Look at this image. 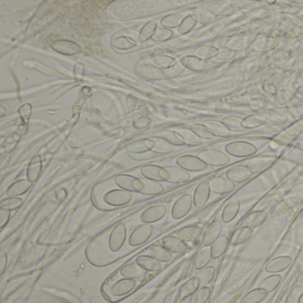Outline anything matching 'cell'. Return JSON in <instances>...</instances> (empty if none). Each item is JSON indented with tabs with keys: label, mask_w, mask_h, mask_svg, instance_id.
<instances>
[{
	"label": "cell",
	"mask_w": 303,
	"mask_h": 303,
	"mask_svg": "<svg viewBox=\"0 0 303 303\" xmlns=\"http://www.w3.org/2000/svg\"><path fill=\"white\" fill-rule=\"evenodd\" d=\"M127 227L124 223H119L110 232L109 236V247L111 252H118L122 248L127 240Z\"/></svg>",
	"instance_id": "1"
},
{
	"label": "cell",
	"mask_w": 303,
	"mask_h": 303,
	"mask_svg": "<svg viewBox=\"0 0 303 303\" xmlns=\"http://www.w3.org/2000/svg\"><path fill=\"white\" fill-rule=\"evenodd\" d=\"M199 159L207 166L213 167H222L230 162V159L226 154L216 149L204 150L199 155Z\"/></svg>",
	"instance_id": "2"
},
{
	"label": "cell",
	"mask_w": 303,
	"mask_h": 303,
	"mask_svg": "<svg viewBox=\"0 0 303 303\" xmlns=\"http://www.w3.org/2000/svg\"><path fill=\"white\" fill-rule=\"evenodd\" d=\"M105 203L112 206H122L130 203L133 199L131 192L124 190H113L107 192L103 197Z\"/></svg>",
	"instance_id": "3"
},
{
	"label": "cell",
	"mask_w": 303,
	"mask_h": 303,
	"mask_svg": "<svg viewBox=\"0 0 303 303\" xmlns=\"http://www.w3.org/2000/svg\"><path fill=\"white\" fill-rule=\"evenodd\" d=\"M176 164L179 168H182L185 171L190 172H200L205 170L207 168V165L203 162L201 159L191 156V155H185L178 158Z\"/></svg>",
	"instance_id": "4"
},
{
	"label": "cell",
	"mask_w": 303,
	"mask_h": 303,
	"mask_svg": "<svg viewBox=\"0 0 303 303\" xmlns=\"http://www.w3.org/2000/svg\"><path fill=\"white\" fill-rule=\"evenodd\" d=\"M136 192L140 194L153 195L161 194L164 191V186L159 181H152L147 178L137 179L135 182Z\"/></svg>",
	"instance_id": "5"
},
{
	"label": "cell",
	"mask_w": 303,
	"mask_h": 303,
	"mask_svg": "<svg viewBox=\"0 0 303 303\" xmlns=\"http://www.w3.org/2000/svg\"><path fill=\"white\" fill-rule=\"evenodd\" d=\"M226 151L229 154L235 156V157H249L254 155L257 149L254 145L244 142V141H235L231 142L226 146Z\"/></svg>",
	"instance_id": "6"
},
{
	"label": "cell",
	"mask_w": 303,
	"mask_h": 303,
	"mask_svg": "<svg viewBox=\"0 0 303 303\" xmlns=\"http://www.w3.org/2000/svg\"><path fill=\"white\" fill-rule=\"evenodd\" d=\"M152 232H153V227L150 224H142L137 227L130 235L129 244L131 246H138L144 244L150 238Z\"/></svg>",
	"instance_id": "7"
},
{
	"label": "cell",
	"mask_w": 303,
	"mask_h": 303,
	"mask_svg": "<svg viewBox=\"0 0 303 303\" xmlns=\"http://www.w3.org/2000/svg\"><path fill=\"white\" fill-rule=\"evenodd\" d=\"M167 212H168L167 207L161 204L150 206L144 210L140 214V222L143 224H151L159 222L166 216Z\"/></svg>",
	"instance_id": "8"
},
{
	"label": "cell",
	"mask_w": 303,
	"mask_h": 303,
	"mask_svg": "<svg viewBox=\"0 0 303 303\" xmlns=\"http://www.w3.org/2000/svg\"><path fill=\"white\" fill-rule=\"evenodd\" d=\"M193 204V199L190 195H184L177 200L172 208V217L174 220H180L185 217L190 213Z\"/></svg>",
	"instance_id": "9"
},
{
	"label": "cell",
	"mask_w": 303,
	"mask_h": 303,
	"mask_svg": "<svg viewBox=\"0 0 303 303\" xmlns=\"http://www.w3.org/2000/svg\"><path fill=\"white\" fill-rule=\"evenodd\" d=\"M164 181H168L171 183H181L190 180V175L189 172L183 170L182 168L176 167H168L164 168L163 172Z\"/></svg>",
	"instance_id": "10"
},
{
	"label": "cell",
	"mask_w": 303,
	"mask_h": 303,
	"mask_svg": "<svg viewBox=\"0 0 303 303\" xmlns=\"http://www.w3.org/2000/svg\"><path fill=\"white\" fill-rule=\"evenodd\" d=\"M293 263V258L290 256L283 255L276 258L272 259L265 266V270L268 273L276 274L279 272L285 271Z\"/></svg>",
	"instance_id": "11"
},
{
	"label": "cell",
	"mask_w": 303,
	"mask_h": 303,
	"mask_svg": "<svg viewBox=\"0 0 303 303\" xmlns=\"http://www.w3.org/2000/svg\"><path fill=\"white\" fill-rule=\"evenodd\" d=\"M51 47L55 50V52L62 55H75L81 52L80 46L70 40L54 41Z\"/></svg>",
	"instance_id": "12"
},
{
	"label": "cell",
	"mask_w": 303,
	"mask_h": 303,
	"mask_svg": "<svg viewBox=\"0 0 303 303\" xmlns=\"http://www.w3.org/2000/svg\"><path fill=\"white\" fill-rule=\"evenodd\" d=\"M162 242L164 246L168 248L172 254H183L189 250V246L186 242L178 238L177 236H168L164 237Z\"/></svg>",
	"instance_id": "13"
},
{
	"label": "cell",
	"mask_w": 303,
	"mask_h": 303,
	"mask_svg": "<svg viewBox=\"0 0 303 303\" xmlns=\"http://www.w3.org/2000/svg\"><path fill=\"white\" fill-rule=\"evenodd\" d=\"M211 193V188L208 181H203L195 190L193 204L197 208L202 207L207 201Z\"/></svg>",
	"instance_id": "14"
},
{
	"label": "cell",
	"mask_w": 303,
	"mask_h": 303,
	"mask_svg": "<svg viewBox=\"0 0 303 303\" xmlns=\"http://www.w3.org/2000/svg\"><path fill=\"white\" fill-rule=\"evenodd\" d=\"M222 225L221 222H213L204 231L202 243L204 247H210L221 236Z\"/></svg>",
	"instance_id": "15"
},
{
	"label": "cell",
	"mask_w": 303,
	"mask_h": 303,
	"mask_svg": "<svg viewBox=\"0 0 303 303\" xmlns=\"http://www.w3.org/2000/svg\"><path fill=\"white\" fill-rule=\"evenodd\" d=\"M268 213L263 210H257L254 211L252 213H249L246 217L244 218V221L242 222L241 227H246L253 229L261 226L264 222L267 220Z\"/></svg>",
	"instance_id": "16"
},
{
	"label": "cell",
	"mask_w": 303,
	"mask_h": 303,
	"mask_svg": "<svg viewBox=\"0 0 303 303\" xmlns=\"http://www.w3.org/2000/svg\"><path fill=\"white\" fill-rule=\"evenodd\" d=\"M32 185L33 182L28 179L19 180L9 186L6 190V195L9 198H19V196H23L29 191Z\"/></svg>",
	"instance_id": "17"
},
{
	"label": "cell",
	"mask_w": 303,
	"mask_h": 303,
	"mask_svg": "<svg viewBox=\"0 0 303 303\" xmlns=\"http://www.w3.org/2000/svg\"><path fill=\"white\" fill-rule=\"evenodd\" d=\"M136 72L141 77L147 79L156 80L164 77V71L160 68H157L153 64H142L136 67Z\"/></svg>",
	"instance_id": "18"
},
{
	"label": "cell",
	"mask_w": 303,
	"mask_h": 303,
	"mask_svg": "<svg viewBox=\"0 0 303 303\" xmlns=\"http://www.w3.org/2000/svg\"><path fill=\"white\" fill-rule=\"evenodd\" d=\"M154 144V140L142 139L136 140L132 142L131 144L127 147V151L130 154H143L152 150Z\"/></svg>",
	"instance_id": "19"
},
{
	"label": "cell",
	"mask_w": 303,
	"mask_h": 303,
	"mask_svg": "<svg viewBox=\"0 0 303 303\" xmlns=\"http://www.w3.org/2000/svg\"><path fill=\"white\" fill-rule=\"evenodd\" d=\"M210 188L215 193L227 194L230 193L235 189V183L229 179L225 178H217L210 181Z\"/></svg>",
	"instance_id": "20"
},
{
	"label": "cell",
	"mask_w": 303,
	"mask_h": 303,
	"mask_svg": "<svg viewBox=\"0 0 303 303\" xmlns=\"http://www.w3.org/2000/svg\"><path fill=\"white\" fill-rule=\"evenodd\" d=\"M227 178L233 182H244L248 180L252 175V172L249 170L248 168L238 166L230 169L227 172Z\"/></svg>",
	"instance_id": "21"
},
{
	"label": "cell",
	"mask_w": 303,
	"mask_h": 303,
	"mask_svg": "<svg viewBox=\"0 0 303 303\" xmlns=\"http://www.w3.org/2000/svg\"><path fill=\"white\" fill-rule=\"evenodd\" d=\"M239 199H232L225 205V207L222 211V222L224 223H230V222H232L239 213Z\"/></svg>",
	"instance_id": "22"
},
{
	"label": "cell",
	"mask_w": 303,
	"mask_h": 303,
	"mask_svg": "<svg viewBox=\"0 0 303 303\" xmlns=\"http://www.w3.org/2000/svg\"><path fill=\"white\" fill-rule=\"evenodd\" d=\"M149 253L160 263H168L172 259V254L168 248L161 244H152L149 247Z\"/></svg>",
	"instance_id": "23"
},
{
	"label": "cell",
	"mask_w": 303,
	"mask_h": 303,
	"mask_svg": "<svg viewBox=\"0 0 303 303\" xmlns=\"http://www.w3.org/2000/svg\"><path fill=\"white\" fill-rule=\"evenodd\" d=\"M202 233V230L198 226H187L182 228L176 232L178 238L184 242H192L198 239Z\"/></svg>",
	"instance_id": "24"
},
{
	"label": "cell",
	"mask_w": 303,
	"mask_h": 303,
	"mask_svg": "<svg viewBox=\"0 0 303 303\" xmlns=\"http://www.w3.org/2000/svg\"><path fill=\"white\" fill-rule=\"evenodd\" d=\"M164 168L156 165H146L140 168V173L144 178L156 181H164L163 172Z\"/></svg>",
	"instance_id": "25"
},
{
	"label": "cell",
	"mask_w": 303,
	"mask_h": 303,
	"mask_svg": "<svg viewBox=\"0 0 303 303\" xmlns=\"http://www.w3.org/2000/svg\"><path fill=\"white\" fill-rule=\"evenodd\" d=\"M41 171H42V159L40 156L36 155L32 158L28 166L27 173H26L28 180H30L32 182H35L40 175Z\"/></svg>",
	"instance_id": "26"
},
{
	"label": "cell",
	"mask_w": 303,
	"mask_h": 303,
	"mask_svg": "<svg viewBox=\"0 0 303 303\" xmlns=\"http://www.w3.org/2000/svg\"><path fill=\"white\" fill-rule=\"evenodd\" d=\"M136 263L147 271H159L161 269V263L157 259L149 255H140L136 259Z\"/></svg>",
	"instance_id": "27"
},
{
	"label": "cell",
	"mask_w": 303,
	"mask_h": 303,
	"mask_svg": "<svg viewBox=\"0 0 303 303\" xmlns=\"http://www.w3.org/2000/svg\"><path fill=\"white\" fill-rule=\"evenodd\" d=\"M138 178L130 174H119L115 178L116 184L121 189L128 192H136L135 182Z\"/></svg>",
	"instance_id": "28"
},
{
	"label": "cell",
	"mask_w": 303,
	"mask_h": 303,
	"mask_svg": "<svg viewBox=\"0 0 303 303\" xmlns=\"http://www.w3.org/2000/svg\"><path fill=\"white\" fill-rule=\"evenodd\" d=\"M212 253L210 247H204L198 252L194 259V267L197 269H203L207 267L210 261L212 260Z\"/></svg>",
	"instance_id": "29"
},
{
	"label": "cell",
	"mask_w": 303,
	"mask_h": 303,
	"mask_svg": "<svg viewBox=\"0 0 303 303\" xmlns=\"http://www.w3.org/2000/svg\"><path fill=\"white\" fill-rule=\"evenodd\" d=\"M253 235V229L241 227L235 231V233L231 236V244L232 245H241L244 244L250 239Z\"/></svg>",
	"instance_id": "30"
},
{
	"label": "cell",
	"mask_w": 303,
	"mask_h": 303,
	"mask_svg": "<svg viewBox=\"0 0 303 303\" xmlns=\"http://www.w3.org/2000/svg\"><path fill=\"white\" fill-rule=\"evenodd\" d=\"M228 246H229V239H228V237L224 236H221L210 246L211 253H212V258L216 260V259L222 257V255L226 253Z\"/></svg>",
	"instance_id": "31"
},
{
	"label": "cell",
	"mask_w": 303,
	"mask_h": 303,
	"mask_svg": "<svg viewBox=\"0 0 303 303\" xmlns=\"http://www.w3.org/2000/svg\"><path fill=\"white\" fill-rule=\"evenodd\" d=\"M274 161L271 157H261L251 160L248 163L249 170L252 172H259L269 168Z\"/></svg>",
	"instance_id": "32"
},
{
	"label": "cell",
	"mask_w": 303,
	"mask_h": 303,
	"mask_svg": "<svg viewBox=\"0 0 303 303\" xmlns=\"http://www.w3.org/2000/svg\"><path fill=\"white\" fill-rule=\"evenodd\" d=\"M181 64L184 68H189L193 71H200L206 68L207 64L203 60L195 56H185L181 61Z\"/></svg>",
	"instance_id": "33"
},
{
	"label": "cell",
	"mask_w": 303,
	"mask_h": 303,
	"mask_svg": "<svg viewBox=\"0 0 303 303\" xmlns=\"http://www.w3.org/2000/svg\"><path fill=\"white\" fill-rule=\"evenodd\" d=\"M281 279H282V276L280 275L273 274L271 276H269L266 278H264L262 281V283L260 284L259 288L263 290L267 294L271 293L277 288V286L280 284Z\"/></svg>",
	"instance_id": "34"
},
{
	"label": "cell",
	"mask_w": 303,
	"mask_h": 303,
	"mask_svg": "<svg viewBox=\"0 0 303 303\" xmlns=\"http://www.w3.org/2000/svg\"><path fill=\"white\" fill-rule=\"evenodd\" d=\"M145 269L140 267L138 263H130L121 269V274L123 276L132 278H138L141 277L145 274Z\"/></svg>",
	"instance_id": "35"
},
{
	"label": "cell",
	"mask_w": 303,
	"mask_h": 303,
	"mask_svg": "<svg viewBox=\"0 0 303 303\" xmlns=\"http://www.w3.org/2000/svg\"><path fill=\"white\" fill-rule=\"evenodd\" d=\"M215 276V268L213 266H207L201 269L197 275V279L199 280L200 286H204L208 285L211 281L213 280Z\"/></svg>",
	"instance_id": "36"
},
{
	"label": "cell",
	"mask_w": 303,
	"mask_h": 303,
	"mask_svg": "<svg viewBox=\"0 0 303 303\" xmlns=\"http://www.w3.org/2000/svg\"><path fill=\"white\" fill-rule=\"evenodd\" d=\"M268 294L263 290L257 289L250 291L244 298V303H261L267 298Z\"/></svg>",
	"instance_id": "37"
},
{
	"label": "cell",
	"mask_w": 303,
	"mask_h": 303,
	"mask_svg": "<svg viewBox=\"0 0 303 303\" xmlns=\"http://www.w3.org/2000/svg\"><path fill=\"white\" fill-rule=\"evenodd\" d=\"M161 136L164 140L172 146H182L186 144L185 140L182 138V136L176 132L165 131L161 134Z\"/></svg>",
	"instance_id": "38"
},
{
	"label": "cell",
	"mask_w": 303,
	"mask_h": 303,
	"mask_svg": "<svg viewBox=\"0 0 303 303\" xmlns=\"http://www.w3.org/2000/svg\"><path fill=\"white\" fill-rule=\"evenodd\" d=\"M135 285V281L131 280V279H123V280L118 281V283L114 285L112 293L116 295L127 294L133 289Z\"/></svg>",
	"instance_id": "39"
},
{
	"label": "cell",
	"mask_w": 303,
	"mask_h": 303,
	"mask_svg": "<svg viewBox=\"0 0 303 303\" xmlns=\"http://www.w3.org/2000/svg\"><path fill=\"white\" fill-rule=\"evenodd\" d=\"M152 64L154 66H156L157 68H160V69H163V68H169L172 67L174 63V59L168 56V55H158V56H155L154 58L152 59Z\"/></svg>",
	"instance_id": "40"
},
{
	"label": "cell",
	"mask_w": 303,
	"mask_h": 303,
	"mask_svg": "<svg viewBox=\"0 0 303 303\" xmlns=\"http://www.w3.org/2000/svg\"><path fill=\"white\" fill-rule=\"evenodd\" d=\"M211 295V289L207 286H204L198 290L196 294L190 299V303H206Z\"/></svg>",
	"instance_id": "41"
},
{
	"label": "cell",
	"mask_w": 303,
	"mask_h": 303,
	"mask_svg": "<svg viewBox=\"0 0 303 303\" xmlns=\"http://www.w3.org/2000/svg\"><path fill=\"white\" fill-rule=\"evenodd\" d=\"M190 129H191V131L194 133L196 135L199 136V138L212 139L215 135L210 128L205 127V126H203V125H199V124L192 125L191 127H190Z\"/></svg>",
	"instance_id": "42"
},
{
	"label": "cell",
	"mask_w": 303,
	"mask_h": 303,
	"mask_svg": "<svg viewBox=\"0 0 303 303\" xmlns=\"http://www.w3.org/2000/svg\"><path fill=\"white\" fill-rule=\"evenodd\" d=\"M111 45L115 48L126 50L135 46L136 44L135 42H134L129 37H127V36H118V37H116L114 40L111 41Z\"/></svg>",
	"instance_id": "43"
},
{
	"label": "cell",
	"mask_w": 303,
	"mask_h": 303,
	"mask_svg": "<svg viewBox=\"0 0 303 303\" xmlns=\"http://www.w3.org/2000/svg\"><path fill=\"white\" fill-rule=\"evenodd\" d=\"M23 200L20 198H9L3 199L1 201V208L8 209L10 211H14L20 208L23 204Z\"/></svg>",
	"instance_id": "44"
},
{
	"label": "cell",
	"mask_w": 303,
	"mask_h": 303,
	"mask_svg": "<svg viewBox=\"0 0 303 303\" xmlns=\"http://www.w3.org/2000/svg\"><path fill=\"white\" fill-rule=\"evenodd\" d=\"M157 26H158L157 23L154 21H150L149 23H146L142 29L140 30V37L145 41L148 40L150 37H152L156 31L158 30Z\"/></svg>",
	"instance_id": "45"
},
{
	"label": "cell",
	"mask_w": 303,
	"mask_h": 303,
	"mask_svg": "<svg viewBox=\"0 0 303 303\" xmlns=\"http://www.w3.org/2000/svg\"><path fill=\"white\" fill-rule=\"evenodd\" d=\"M199 286V282L197 277L192 278L190 280L188 281L186 283L185 285L182 286L181 288V295L183 297H187V296H190L192 294H194L195 292L198 290Z\"/></svg>",
	"instance_id": "46"
},
{
	"label": "cell",
	"mask_w": 303,
	"mask_h": 303,
	"mask_svg": "<svg viewBox=\"0 0 303 303\" xmlns=\"http://www.w3.org/2000/svg\"><path fill=\"white\" fill-rule=\"evenodd\" d=\"M154 147H153V151L156 153H169L172 151L173 147L172 145L169 144L168 141L161 139H156L154 140Z\"/></svg>",
	"instance_id": "47"
},
{
	"label": "cell",
	"mask_w": 303,
	"mask_h": 303,
	"mask_svg": "<svg viewBox=\"0 0 303 303\" xmlns=\"http://www.w3.org/2000/svg\"><path fill=\"white\" fill-rule=\"evenodd\" d=\"M181 17L178 16L177 14H169L168 16L164 17L161 21V24L164 27L169 29V28H176L181 25Z\"/></svg>",
	"instance_id": "48"
},
{
	"label": "cell",
	"mask_w": 303,
	"mask_h": 303,
	"mask_svg": "<svg viewBox=\"0 0 303 303\" xmlns=\"http://www.w3.org/2000/svg\"><path fill=\"white\" fill-rule=\"evenodd\" d=\"M32 106L30 103H25L19 108L18 112L20 114L21 119H22V123H23V125H21V126H25V127H28L30 118L32 116Z\"/></svg>",
	"instance_id": "49"
},
{
	"label": "cell",
	"mask_w": 303,
	"mask_h": 303,
	"mask_svg": "<svg viewBox=\"0 0 303 303\" xmlns=\"http://www.w3.org/2000/svg\"><path fill=\"white\" fill-rule=\"evenodd\" d=\"M172 32L171 30L167 28H159L155 32L152 38L156 41H167L170 37H172Z\"/></svg>",
	"instance_id": "50"
},
{
	"label": "cell",
	"mask_w": 303,
	"mask_h": 303,
	"mask_svg": "<svg viewBox=\"0 0 303 303\" xmlns=\"http://www.w3.org/2000/svg\"><path fill=\"white\" fill-rule=\"evenodd\" d=\"M180 135L182 136V138L185 140V143L189 145H199L201 144V140L199 136L196 135L192 132L182 131L180 133Z\"/></svg>",
	"instance_id": "51"
},
{
	"label": "cell",
	"mask_w": 303,
	"mask_h": 303,
	"mask_svg": "<svg viewBox=\"0 0 303 303\" xmlns=\"http://www.w3.org/2000/svg\"><path fill=\"white\" fill-rule=\"evenodd\" d=\"M196 24V19L192 16H187L182 22L181 25L179 26V33L185 34L187 32H190L192 28L194 27Z\"/></svg>",
	"instance_id": "52"
},
{
	"label": "cell",
	"mask_w": 303,
	"mask_h": 303,
	"mask_svg": "<svg viewBox=\"0 0 303 303\" xmlns=\"http://www.w3.org/2000/svg\"><path fill=\"white\" fill-rule=\"evenodd\" d=\"M217 52V50L213 48V46H204L199 49L197 50L196 55H198L200 58H210L213 56L214 54Z\"/></svg>",
	"instance_id": "53"
},
{
	"label": "cell",
	"mask_w": 303,
	"mask_h": 303,
	"mask_svg": "<svg viewBox=\"0 0 303 303\" xmlns=\"http://www.w3.org/2000/svg\"><path fill=\"white\" fill-rule=\"evenodd\" d=\"M11 218V211L8 209H0V229H4L5 225L9 222Z\"/></svg>",
	"instance_id": "54"
},
{
	"label": "cell",
	"mask_w": 303,
	"mask_h": 303,
	"mask_svg": "<svg viewBox=\"0 0 303 303\" xmlns=\"http://www.w3.org/2000/svg\"><path fill=\"white\" fill-rule=\"evenodd\" d=\"M184 68V66L181 64H174L172 65L171 68L168 69V75L170 77H175L177 75H179L180 73L182 72Z\"/></svg>",
	"instance_id": "55"
},
{
	"label": "cell",
	"mask_w": 303,
	"mask_h": 303,
	"mask_svg": "<svg viewBox=\"0 0 303 303\" xmlns=\"http://www.w3.org/2000/svg\"><path fill=\"white\" fill-rule=\"evenodd\" d=\"M6 264H7V254L5 253V251L2 250L0 252V269L2 273L5 270Z\"/></svg>",
	"instance_id": "56"
},
{
	"label": "cell",
	"mask_w": 303,
	"mask_h": 303,
	"mask_svg": "<svg viewBox=\"0 0 303 303\" xmlns=\"http://www.w3.org/2000/svg\"><path fill=\"white\" fill-rule=\"evenodd\" d=\"M149 119L146 117H140L136 120L135 122L134 123L135 127L137 128H141V127H147V125H149Z\"/></svg>",
	"instance_id": "57"
},
{
	"label": "cell",
	"mask_w": 303,
	"mask_h": 303,
	"mask_svg": "<svg viewBox=\"0 0 303 303\" xmlns=\"http://www.w3.org/2000/svg\"><path fill=\"white\" fill-rule=\"evenodd\" d=\"M127 108H128L130 111H133L134 109H135L137 101H136L135 98L134 96H131V95L127 96Z\"/></svg>",
	"instance_id": "58"
},
{
	"label": "cell",
	"mask_w": 303,
	"mask_h": 303,
	"mask_svg": "<svg viewBox=\"0 0 303 303\" xmlns=\"http://www.w3.org/2000/svg\"><path fill=\"white\" fill-rule=\"evenodd\" d=\"M74 73H75V77H76L77 79H81L82 77H83V74H84V66L82 64H77L75 66Z\"/></svg>",
	"instance_id": "59"
},
{
	"label": "cell",
	"mask_w": 303,
	"mask_h": 303,
	"mask_svg": "<svg viewBox=\"0 0 303 303\" xmlns=\"http://www.w3.org/2000/svg\"><path fill=\"white\" fill-rule=\"evenodd\" d=\"M287 303H300V302H299V297H297V296H293V297H291Z\"/></svg>",
	"instance_id": "60"
},
{
	"label": "cell",
	"mask_w": 303,
	"mask_h": 303,
	"mask_svg": "<svg viewBox=\"0 0 303 303\" xmlns=\"http://www.w3.org/2000/svg\"><path fill=\"white\" fill-rule=\"evenodd\" d=\"M298 289L303 293V278L302 279V281L300 282V284H299Z\"/></svg>",
	"instance_id": "61"
},
{
	"label": "cell",
	"mask_w": 303,
	"mask_h": 303,
	"mask_svg": "<svg viewBox=\"0 0 303 303\" xmlns=\"http://www.w3.org/2000/svg\"><path fill=\"white\" fill-rule=\"evenodd\" d=\"M299 302H300V303H303V293L301 294V296L299 297Z\"/></svg>",
	"instance_id": "62"
}]
</instances>
